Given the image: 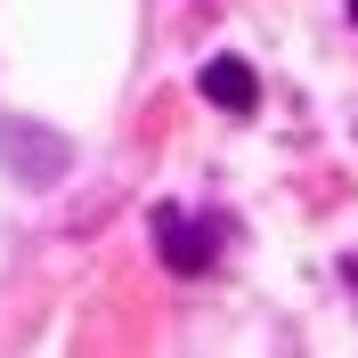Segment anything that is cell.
<instances>
[{
    "label": "cell",
    "mask_w": 358,
    "mask_h": 358,
    "mask_svg": "<svg viewBox=\"0 0 358 358\" xmlns=\"http://www.w3.org/2000/svg\"><path fill=\"white\" fill-rule=\"evenodd\" d=\"M155 252H163L171 277H203V268H212V228L187 220L179 203H155Z\"/></svg>",
    "instance_id": "6da1fadb"
},
{
    "label": "cell",
    "mask_w": 358,
    "mask_h": 358,
    "mask_svg": "<svg viewBox=\"0 0 358 358\" xmlns=\"http://www.w3.org/2000/svg\"><path fill=\"white\" fill-rule=\"evenodd\" d=\"M0 155L17 163L33 187H49V179L66 171V155H73V147H66L57 131H41V122H17V114H8V122H0Z\"/></svg>",
    "instance_id": "7a4b0ae2"
},
{
    "label": "cell",
    "mask_w": 358,
    "mask_h": 358,
    "mask_svg": "<svg viewBox=\"0 0 358 358\" xmlns=\"http://www.w3.org/2000/svg\"><path fill=\"white\" fill-rule=\"evenodd\" d=\"M196 82H203V98H212L220 114H252V106H261V82H252V66H245V57H212Z\"/></svg>",
    "instance_id": "3957f363"
}]
</instances>
